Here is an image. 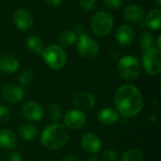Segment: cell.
<instances>
[{
	"mask_svg": "<svg viewBox=\"0 0 161 161\" xmlns=\"http://www.w3.org/2000/svg\"><path fill=\"white\" fill-rule=\"evenodd\" d=\"M114 105L120 115L125 118L137 116L143 108L141 92L131 84H125L117 89L114 95Z\"/></svg>",
	"mask_w": 161,
	"mask_h": 161,
	"instance_id": "obj_1",
	"label": "cell"
},
{
	"mask_svg": "<svg viewBox=\"0 0 161 161\" xmlns=\"http://www.w3.org/2000/svg\"><path fill=\"white\" fill-rule=\"evenodd\" d=\"M69 134L65 126L58 124H52L45 127L41 134L42 145L49 150H58L68 142Z\"/></svg>",
	"mask_w": 161,
	"mask_h": 161,
	"instance_id": "obj_2",
	"label": "cell"
},
{
	"mask_svg": "<svg viewBox=\"0 0 161 161\" xmlns=\"http://www.w3.org/2000/svg\"><path fill=\"white\" fill-rule=\"evenodd\" d=\"M45 63L53 70L62 69L67 62V56L63 48L57 44H51L45 47L42 53Z\"/></svg>",
	"mask_w": 161,
	"mask_h": 161,
	"instance_id": "obj_3",
	"label": "cell"
},
{
	"mask_svg": "<svg viewBox=\"0 0 161 161\" xmlns=\"http://www.w3.org/2000/svg\"><path fill=\"white\" fill-rule=\"evenodd\" d=\"M114 21L112 16L104 10H99L93 14L91 20V27L97 37L107 36L113 28Z\"/></svg>",
	"mask_w": 161,
	"mask_h": 161,
	"instance_id": "obj_4",
	"label": "cell"
},
{
	"mask_svg": "<svg viewBox=\"0 0 161 161\" xmlns=\"http://www.w3.org/2000/svg\"><path fill=\"white\" fill-rule=\"evenodd\" d=\"M118 71L124 79L132 81L140 76L142 67L137 58L133 56H125L119 60Z\"/></svg>",
	"mask_w": 161,
	"mask_h": 161,
	"instance_id": "obj_5",
	"label": "cell"
},
{
	"mask_svg": "<svg viewBox=\"0 0 161 161\" xmlns=\"http://www.w3.org/2000/svg\"><path fill=\"white\" fill-rule=\"evenodd\" d=\"M160 50L151 47L143 52L142 65L145 72L150 75H158L161 73Z\"/></svg>",
	"mask_w": 161,
	"mask_h": 161,
	"instance_id": "obj_6",
	"label": "cell"
},
{
	"mask_svg": "<svg viewBox=\"0 0 161 161\" xmlns=\"http://www.w3.org/2000/svg\"><path fill=\"white\" fill-rule=\"evenodd\" d=\"M76 50L85 58H93L99 52L98 43L87 34H80L76 41Z\"/></svg>",
	"mask_w": 161,
	"mask_h": 161,
	"instance_id": "obj_7",
	"label": "cell"
},
{
	"mask_svg": "<svg viewBox=\"0 0 161 161\" xmlns=\"http://www.w3.org/2000/svg\"><path fill=\"white\" fill-rule=\"evenodd\" d=\"M64 125L71 130H77L83 127L87 122L86 114L79 109L68 110L63 116Z\"/></svg>",
	"mask_w": 161,
	"mask_h": 161,
	"instance_id": "obj_8",
	"label": "cell"
},
{
	"mask_svg": "<svg viewBox=\"0 0 161 161\" xmlns=\"http://www.w3.org/2000/svg\"><path fill=\"white\" fill-rule=\"evenodd\" d=\"M12 21L15 26L22 31H27L33 25L32 15L25 8L16 9L12 14Z\"/></svg>",
	"mask_w": 161,
	"mask_h": 161,
	"instance_id": "obj_9",
	"label": "cell"
},
{
	"mask_svg": "<svg viewBox=\"0 0 161 161\" xmlns=\"http://www.w3.org/2000/svg\"><path fill=\"white\" fill-rule=\"evenodd\" d=\"M3 99L10 104L19 103L24 98V90L21 86L10 84L4 87L1 91Z\"/></svg>",
	"mask_w": 161,
	"mask_h": 161,
	"instance_id": "obj_10",
	"label": "cell"
},
{
	"mask_svg": "<svg viewBox=\"0 0 161 161\" xmlns=\"http://www.w3.org/2000/svg\"><path fill=\"white\" fill-rule=\"evenodd\" d=\"M102 142L99 137L94 133H86L81 138V146L83 150L91 155L98 153L101 149Z\"/></svg>",
	"mask_w": 161,
	"mask_h": 161,
	"instance_id": "obj_11",
	"label": "cell"
},
{
	"mask_svg": "<svg viewBox=\"0 0 161 161\" xmlns=\"http://www.w3.org/2000/svg\"><path fill=\"white\" fill-rule=\"evenodd\" d=\"M22 113L24 117L29 122H38L43 116L42 108L36 102H26L22 108Z\"/></svg>",
	"mask_w": 161,
	"mask_h": 161,
	"instance_id": "obj_12",
	"label": "cell"
},
{
	"mask_svg": "<svg viewBox=\"0 0 161 161\" xmlns=\"http://www.w3.org/2000/svg\"><path fill=\"white\" fill-rule=\"evenodd\" d=\"M73 104L75 108L83 110L91 109L95 105V98L94 96L86 92H80L74 95L73 97Z\"/></svg>",
	"mask_w": 161,
	"mask_h": 161,
	"instance_id": "obj_13",
	"label": "cell"
},
{
	"mask_svg": "<svg viewBox=\"0 0 161 161\" xmlns=\"http://www.w3.org/2000/svg\"><path fill=\"white\" fill-rule=\"evenodd\" d=\"M144 9L140 6L136 4L128 5L125 8L123 11L124 18L128 22L132 24H137L142 21L144 18Z\"/></svg>",
	"mask_w": 161,
	"mask_h": 161,
	"instance_id": "obj_14",
	"label": "cell"
},
{
	"mask_svg": "<svg viewBox=\"0 0 161 161\" xmlns=\"http://www.w3.org/2000/svg\"><path fill=\"white\" fill-rule=\"evenodd\" d=\"M116 41L121 45H128L135 38V31L129 25H122L116 31Z\"/></svg>",
	"mask_w": 161,
	"mask_h": 161,
	"instance_id": "obj_15",
	"label": "cell"
},
{
	"mask_svg": "<svg viewBox=\"0 0 161 161\" xmlns=\"http://www.w3.org/2000/svg\"><path fill=\"white\" fill-rule=\"evenodd\" d=\"M98 121L105 125H112L116 124L120 119L118 111L112 108H104L97 114Z\"/></svg>",
	"mask_w": 161,
	"mask_h": 161,
	"instance_id": "obj_16",
	"label": "cell"
},
{
	"mask_svg": "<svg viewBox=\"0 0 161 161\" xmlns=\"http://www.w3.org/2000/svg\"><path fill=\"white\" fill-rule=\"evenodd\" d=\"M19 60L11 55H4L0 58V71L7 75H11L19 69Z\"/></svg>",
	"mask_w": 161,
	"mask_h": 161,
	"instance_id": "obj_17",
	"label": "cell"
},
{
	"mask_svg": "<svg viewBox=\"0 0 161 161\" xmlns=\"http://www.w3.org/2000/svg\"><path fill=\"white\" fill-rule=\"evenodd\" d=\"M17 145L16 135L8 129L0 131V147L4 150H11Z\"/></svg>",
	"mask_w": 161,
	"mask_h": 161,
	"instance_id": "obj_18",
	"label": "cell"
},
{
	"mask_svg": "<svg viewBox=\"0 0 161 161\" xmlns=\"http://www.w3.org/2000/svg\"><path fill=\"white\" fill-rule=\"evenodd\" d=\"M145 25L154 30H158L161 26V11L159 9H152L145 18Z\"/></svg>",
	"mask_w": 161,
	"mask_h": 161,
	"instance_id": "obj_19",
	"label": "cell"
},
{
	"mask_svg": "<svg viewBox=\"0 0 161 161\" xmlns=\"http://www.w3.org/2000/svg\"><path fill=\"white\" fill-rule=\"evenodd\" d=\"M39 134L38 128L31 124H24L19 127V135L25 141H32Z\"/></svg>",
	"mask_w": 161,
	"mask_h": 161,
	"instance_id": "obj_20",
	"label": "cell"
},
{
	"mask_svg": "<svg viewBox=\"0 0 161 161\" xmlns=\"http://www.w3.org/2000/svg\"><path fill=\"white\" fill-rule=\"evenodd\" d=\"M26 46L28 49L36 55H42L44 46L42 39L36 35H31L26 39Z\"/></svg>",
	"mask_w": 161,
	"mask_h": 161,
	"instance_id": "obj_21",
	"label": "cell"
},
{
	"mask_svg": "<svg viewBox=\"0 0 161 161\" xmlns=\"http://www.w3.org/2000/svg\"><path fill=\"white\" fill-rule=\"evenodd\" d=\"M76 41H77V34L75 33V31H72V30L63 31L58 38L59 44L63 47H69L74 43H75Z\"/></svg>",
	"mask_w": 161,
	"mask_h": 161,
	"instance_id": "obj_22",
	"label": "cell"
},
{
	"mask_svg": "<svg viewBox=\"0 0 161 161\" xmlns=\"http://www.w3.org/2000/svg\"><path fill=\"white\" fill-rule=\"evenodd\" d=\"M61 116H62V109L58 104L54 103L48 108V117L52 122L54 123L58 122L61 119Z\"/></svg>",
	"mask_w": 161,
	"mask_h": 161,
	"instance_id": "obj_23",
	"label": "cell"
},
{
	"mask_svg": "<svg viewBox=\"0 0 161 161\" xmlns=\"http://www.w3.org/2000/svg\"><path fill=\"white\" fill-rule=\"evenodd\" d=\"M121 161H143V156L137 149L127 150L121 158Z\"/></svg>",
	"mask_w": 161,
	"mask_h": 161,
	"instance_id": "obj_24",
	"label": "cell"
},
{
	"mask_svg": "<svg viewBox=\"0 0 161 161\" xmlns=\"http://www.w3.org/2000/svg\"><path fill=\"white\" fill-rule=\"evenodd\" d=\"M140 44L144 50L153 47V35L150 31L144 30L142 32L140 36Z\"/></svg>",
	"mask_w": 161,
	"mask_h": 161,
	"instance_id": "obj_25",
	"label": "cell"
},
{
	"mask_svg": "<svg viewBox=\"0 0 161 161\" xmlns=\"http://www.w3.org/2000/svg\"><path fill=\"white\" fill-rule=\"evenodd\" d=\"M33 80V74L30 71H24L19 76V83L21 86H28Z\"/></svg>",
	"mask_w": 161,
	"mask_h": 161,
	"instance_id": "obj_26",
	"label": "cell"
},
{
	"mask_svg": "<svg viewBox=\"0 0 161 161\" xmlns=\"http://www.w3.org/2000/svg\"><path fill=\"white\" fill-rule=\"evenodd\" d=\"M79 6L83 10L92 11L97 8L96 0H79Z\"/></svg>",
	"mask_w": 161,
	"mask_h": 161,
	"instance_id": "obj_27",
	"label": "cell"
},
{
	"mask_svg": "<svg viewBox=\"0 0 161 161\" xmlns=\"http://www.w3.org/2000/svg\"><path fill=\"white\" fill-rule=\"evenodd\" d=\"M104 5L107 8L110 10H116L119 9L122 7V0H103Z\"/></svg>",
	"mask_w": 161,
	"mask_h": 161,
	"instance_id": "obj_28",
	"label": "cell"
},
{
	"mask_svg": "<svg viewBox=\"0 0 161 161\" xmlns=\"http://www.w3.org/2000/svg\"><path fill=\"white\" fill-rule=\"evenodd\" d=\"M103 159L105 161H118L119 156L116 151L112 149H107L103 153Z\"/></svg>",
	"mask_w": 161,
	"mask_h": 161,
	"instance_id": "obj_29",
	"label": "cell"
},
{
	"mask_svg": "<svg viewBox=\"0 0 161 161\" xmlns=\"http://www.w3.org/2000/svg\"><path fill=\"white\" fill-rule=\"evenodd\" d=\"M10 118V111L3 105H0V123H6Z\"/></svg>",
	"mask_w": 161,
	"mask_h": 161,
	"instance_id": "obj_30",
	"label": "cell"
},
{
	"mask_svg": "<svg viewBox=\"0 0 161 161\" xmlns=\"http://www.w3.org/2000/svg\"><path fill=\"white\" fill-rule=\"evenodd\" d=\"M8 161H23V158L19 152H11L8 156Z\"/></svg>",
	"mask_w": 161,
	"mask_h": 161,
	"instance_id": "obj_31",
	"label": "cell"
},
{
	"mask_svg": "<svg viewBox=\"0 0 161 161\" xmlns=\"http://www.w3.org/2000/svg\"><path fill=\"white\" fill-rule=\"evenodd\" d=\"M45 3L51 7H58L61 3H62V0H44Z\"/></svg>",
	"mask_w": 161,
	"mask_h": 161,
	"instance_id": "obj_32",
	"label": "cell"
},
{
	"mask_svg": "<svg viewBox=\"0 0 161 161\" xmlns=\"http://www.w3.org/2000/svg\"><path fill=\"white\" fill-rule=\"evenodd\" d=\"M61 161H78V159L75 156H67V157L63 158Z\"/></svg>",
	"mask_w": 161,
	"mask_h": 161,
	"instance_id": "obj_33",
	"label": "cell"
},
{
	"mask_svg": "<svg viewBox=\"0 0 161 161\" xmlns=\"http://www.w3.org/2000/svg\"><path fill=\"white\" fill-rule=\"evenodd\" d=\"M87 161H100V159L97 157H91Z\"/></svg>",
	"mask_w": 161,
	"mask_h": 161,
	"instance_id": "obj_34",
	"label": "cell"
},
{
	"mask_svg": "<svg viewBox=\"0 0 161 161\" xmlns=\"http://www.w3.org/2000/svg\"><path fill=\"white\" fill-rule=\"evenodd\" d=\"M155 2H156V4L158 5V6H160L161 5V0H154Z\"/></svg>",
	"mask_w": 161,
	"mask_h": 161,
	"instance_id": "obj_35",
	"label": "cell"
},
{
	"mask_svg": "<svg viewBox=\"0 0 161 161\" xmlns=\"http://www.w3.org/2000/svg\"><path fill=\"white\" fill-rule=\"evenodd\" d=\"M43 161H52V160H43Z\"/></svg>",
	"mask_w": 161,
	"mask_h": 161,
	"instance_id": "obj_36",
	"label": "cell"
}]
</instances>
